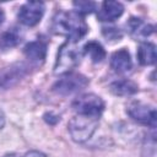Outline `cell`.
<instances>
[{
  "instance_id": "cell-13",
  "label": "cell",
  "mask_w": 157,
  "mask_h": 157,
  "mask_svg": "<svg viewBox=\"0 0 157 157\" xmlns=\"http://www.w3.org/2000/svg\"><path fill=\"white\" fill-rule=\"evenodd\" d=\"M22 32L18 27H10L6 28L0 33V49L1 50H9L16 45L20 44L22 40Z\"/></svg>"
},
{
  "instance_id": "cell-6",
  "label": "cell",
  "mask_w": 157,
  "mask_h": 157,
  "mask_svg": "<svg viewBox=\"0 0 157 157\" xmlns=\"http://www.w3.org/2000/svg\"><path fill=\"white\" fill-rule=\"evenodd\" d=\"M31 70V65L26 61H16L0 69V90H9L20 83Z\"/></svg>"
},
{
  "instance_id": "cell-2",
  "label": "cell",
  "mask_w": 157,
  "mask_h": 157,
  "mask_svg": "<svg viewBox=\"0 0 157 157\" xmlns=\"http://www.w3.org/2000/svg\"><path fill=\"white\" fill-rule=\"evenodd\" d=\"M82 55V49L77 47V42L66 40L58 50L54 72L56 75H64L74 71V69L80 64Z\"/></svg>"
},
{
  "instance_id": "cell-7",
  "label": "cell",
  "mask_w": 157,
  "mask_h": 157,
  "mask_svg": "<svg viewBox=\"0 0 157 157\" xmlns=\"http://www.w3.org/2000/svg\"><path fill=\"white\" fill-rule=\"evenodd\" d=\"M126 113L132 120L142 125H147L151 129L156 128L157 113L153 105H150L139 101H134L126 105Z\"/></svg>"
},
{
  "instance_id": "cell-11",
  "label": "cell",
  "mask_w": 157,
  "mask_h": 157,
  "mask_svg": "<svg viewBox=\"0 0 157 157\" xmlns=\"http://www.w3.org/2000/svg\"><path fill=\"white\" fill-rule=\"evenodd\" d=\"M47 42L43 39H36L27 43L23 48V54L33 64H40L47 56Z\"/></svg>"
},
{
  "instance_id": "cell-10",
  "label": "cell",
  "mask_w": 157,
  "mask_h": 157,
  "mask_svg": "<svg viewBox=\"0 0 157 157\" xmlns=\"http://www.w3.org/2000/svg\"><path fill=\"white\" fill-rule=\"evenodd\" d=\"M124 12V6L119 1H103L97 12V18L101 22H113Z\"/></svg>"
},
{
  "instance_id": "cell-22",
  "label": "cell",
  "mask_w": 157,
  "mask_h": 157,
  "mask_svg": "<svg viewBox=\"0 0 157 157\" xmlns=\"http://www.w3.org/2000/svg\"><path fill=\"white\" fill-rule=\"evenodd\" d=\"M4 157H18L16 153H7V155H5Z\"/></svg>"
},
{
  "instance_id": "cell-17",
  "label": "cell",
  "mask_w": 157,
  "mask_h": 157,
  "mask_svg": "<svg viewBox=\"0 0 157 157\" xmlns=\"http://www.w3.org/2000/svg\"><path fill=\"white\" fill-rule=\"evenodd\" d=\"M72 5L75 7L74 11L80 13L81 16H85L87 13H92L97 9V4L93 2V1H81V0H78V1H74Z\"/></svg>"
},
{
  "instance_id": "cell-1",
  "label": "cell",
  "mask_w": 157,
  "mask_h": 157,
  "mask_svg": "<svg viewBox=\"0 0 157 157\" xmlns=\"http://www.w3.org/2000/svg\"><path fill=\"white\" fill-rule=\"evenodd\" d=\"M52 29L55 34L66 37L67 40L78 42L86 36L88 26L83 16L75 11H58L53 17Z\"/></svg>"
},
{
  "instance_id": "cell-15",
  "label": "cell",
  "mask_w": 157,
  "mask_h": 157,
  "mask_svg": "<svg viewBox=\"0 0 157 157\" xmlns=\"http://www.w3.org/2000/svg\"><path fill=\"white\" fill-rule=\"evenodd\" d=\"M137 60L144 66H150L156 63L157 54H156V45L151 42H141L137 48Z\"/></svg>"
},
{
  "instance_id": "cell-21",
  "label": "cell",
  "mask_w": 157,
  "mask_h": 157,
  "mask_svg": "<svg viewBox=\"0 0 157 157\" xmlns=\"http://www.w3.org/2000/svg\"><path fill=\"white\" fill-rule=\"evenodd\" d=\"M4 123H5V119H4V114L0 112V129L4 126Z\"/></svg>"
},
{
  "instance_id": "cell-14",
  "label": "cell",
  "mask_w": 157,
  "mask_h": 157,
  "mask_svg": "<svg viewBox=\"0 0 157 157\" xmlns=\"http://www.w3.org/2000/svg\"><path fill=\"white\" fill-rule=\"evenodd\" d=\"M109 90L115 96L129 97V96L135 94L139 91V86L137 83H135L134 81L129 78H121V80H117L112 82L109 86Z\"/></svg>"
},
{
  "instance_id": "cell-18",
  "label": "cell",
  "mask_w": 157,
  "mask_h": 157,
  "mask_svg": "<svg viewBox=\"0 0 157 157\" xmlns=\"http://www.w3.org/2000/svg\"><path fill=\"white\" fill-rule=\"evenodd\" d=\"M102 34L103 37L109 40V42H117V40H120L121 37H123V33L119 28L117 27H103L102 28Z\"/></svg>"
},
{
  "instance_id": "cell-8",
  "label": "cell",
  "mask_w": 157,
  "mask_h": 157,
  "mask_svg": "<svg viewBox=\"0 0 157 157\" xmlns=\"http://www.w3.org/2000/svg\"><path fill=\"white\" fill-rule=\"evenodd\" d=\"M45 11V5L42 1H27L25 2L18 12H17V18L20 23L27 27H33L38 25L44 15Z\"/></svg>"
},
{
  "instance_id": "cell-19",
  "label": "cell",
  "mask_w": 157,
  "mask_h": 157,
  "mask_svg": "<svg viewBox=\"0 0 157 157\" xmlns=\"http://www.w3.org/2000/svg\"><path fill=\"white\" fill-rule=\"evenodd\" d=\"M23 157H47V156L43 155V153L39 152V151H29V152H27Z\"/></svg>"
},
{
  "instance_id": "cell-9",
  "label": "cell",
  "mask_w": 157,
  "mask_h": 157,
  "mask_svg": "<svg viewBox=\"0 0 157 157\" xmlns=\"http://www.w3.org/2000/svg\"><path fill=\"white\" fill-rule=\"evenodd\" d=\"M126 29L130 33L131 37H134L136 40L146 39L155 32V26L145 22L142 18L139 17H130L126 22Z\"/></svg>"
},
{
  "instance_id": "cell-4",
  "label": "cell",
  "mask_w": 157,
  "mask_h": 157,
  "mask_svg": "<svg viewBox=\"0 0 157 157\" xmlns=\"http://www.w3.org/2000/svg\"><path fill=\"white\" fill-rule=\"evenodd\" d=\"M90 83V80L78 72H67L60 75L52 87V91L59 96H71L85 90Z\"/></svg>"
},
{
  "instance_id": "cell-20",
  "label": "cell",
  "mask_w": 157,
  "mask_h": 157,
  "mask_svg": "<svg viewBox=\"0 0 157 157\" xmlns=\"http://www.w3.org/2000/svg\"><path fill=\"white\" fill-rule=\"evenodd\" d=\"M4 20H5V13H4V10L0 7V25L4 22Z\"/></svg>"
},
{
  "instance_id": "cell-3",
  "label": "cell",
  "mask_w": 157,
  "mask_h": 157,
  "mask_svg": "<svg viewBox=\"0 0 157 157\" xmlns=\"http://www.w3.org/2000/svg\"><path fill=\"white\" fill-rule=\"evenodd\" d=\"M98 120H99L98 118H92L80 114L71 118L67 124V130L71 139L78 144L90 140L98 128V123H99Z\"/></svg>"
},
{
  "instance_id": "cell-5",
  "label": "cell",
  "mask_w": 157,
  "mask_h": 157,
  "mask_svg": "<svg viewBox=\"0 0 157 157\" xmlns=\"http://www.w3.org/2000/svg\"><path fill=\"white\" fill-rule=\"evenodd\" d=\"M104 101L94 93H85L76 97L72 102V109L80 115L98 118L104 110Z\"/></svg>"
},
{
  "instance_id": "cell-16",
  "label": "cell",
  "mask_w": 157,
  "mask_h": 157,
  "mask_svg": "<svg viewBox=\"0 0 157 157\" xmlns=\"http://www.w3.org/2000/svg\"><path fill=\"white\" fill-rule=\"evenodd\" d=\"M82 53L88 55V58L96 64L103 61V59L105 58V50H104L103 45L97 40L87 42L82 48Z\"/></svg>"
},
{
  "instance_id": "cell-12",
  "label": "cell",
  "mask_w": 157,
  "mask_h": 157,
  "mask_svg": "<svg viewBox=\"0 0 157 157\" xmlns=\"http://www.w3.org/2000/svg\"><path fill=\"white\" fill-rule=\"evenodd\" d=\"M110 67L117 74H126L132 67L131 55L128 49L121 48L114 52L110 56Z\"/></svg>"
}]
</instances>
